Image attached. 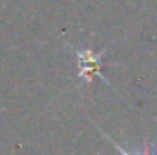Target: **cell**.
I'll return each mask as SVG.
<instances>
[{
  "mask_svg": "<svg viewBox=\"0 0 157 155\" xmlns=\"http://www.w3.org/2000/svg\"><path fill=\"white\" fill-rule=\"evenodd\" d=\"M75 53L78 57V66H80L78 68V77L84 78L86 82H91V78L101 73V57H102L104 51L93 53L91 49H86V51H77L75 49Z\"/></svg>",
  "mask_w": 157,
  "mask_h": 155,
  "instance_id": "obj_1",
  "label": "cell"
},
{
  "mask_svg": "<svg viewBox=\"0 0 157 155\" xmlns=\"http://www.w3.org/2000/svg\"><path fill=\"white\" fill-rule=\"evenodd\" d=\"M102 137H104V139H106V141H110V142H112V144H113V148H115V150H117L119 153L121 155H133V153H130V152H126V150H124V148H122V146H121V144H117V142H115V141H113V139H112V137H108V135H106V133H102ZM143 155H150L148 153V152H146V153H143Z\"/></svg>",
  "mask_w": 157,
  "mask_h": 155,
  "instance_id": "obj_2",
  "label": "cell"
}]
</instances>
